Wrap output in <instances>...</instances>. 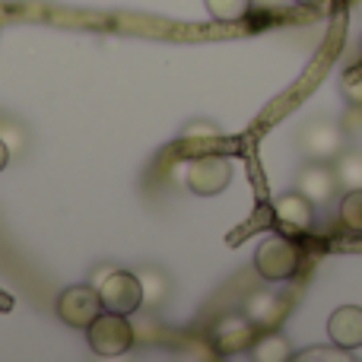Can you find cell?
Here are the masks:
<instances>
[{"label": "cell", "instance_id": "6da1fadb", "mask_svg": "<svg viewBox=\"0 0 362 362\" xmlns=\"http://www.w3.org/2000/svg\"><path fill=\"white\" fill-rule=\"evenodd\" d=\"M302 267V248L289 235H264L255 248V270L261 280H293Z\"/></svg>", "mask_w": 362, "mask_h": 362}, {"label": "cell", "instance_id": "7a4b0ae2", "mask_svg": "<svg viewBox=\"0 0 362 362\" xmlns=\"http://www.w3.org/2000/svg\"><path fill=\"white\" fill-rule=\"evenodd\" d=\"M86 340L95 356H124V353L134 350V325L127 321V315L99 312V318L86 327Z\"/></svg>", "mask_w": 362, "mask_h": 362}, {"label": "cell", "instance_id": "3957f363", "mask_svg": "<svg viewBox=\"0 0 362 362\" xmlns=\"http://www.w3.org/2000/svg\"><path fill=\"white\" fill-rule=\"evenodd\" d=\"M95 289H99V299H102V312L134 315L144 305V283L131 270H108L105 280Z\"/></svg>", "mask_w": 362, "mask_h": 362}, {"label": "cell", "instance_id": "277c9868", "mask_svg": "<svg viewBox=\"0 0 362 362\" xmlns=\"http://www.w3.org/2000/svg\"><path fill=\"white\" fill-rule=\"evenodd\" d=\"M232 181V163L226 156H216V153H206V156H197L187 163L185 172V185L191 194L197 197H213V194H223Z\"/></svg>", "mask_w": 362, "mask_h": 362}, {"label": "cell", "instance_id": "5b68a950", "mask_svg": "<svg viewBox=\"0 0 362 362\" xmlns=\"http://www.w3.org/2000/svg\"><path fill=\"white\" fill-rule=\"evenodd\" d=\"M57 318L67 327H80L86 331L102 312V299L99 289L93 283H76V286H67L61 296H57Z\"/></svg>", "mask_w": 362, "mask_h": 362}, {"label": "cell", "instance_id": "8992f818", "mask_svg": "<svg viewBox=\"0 0 362 362\" xmlns=\"http://www.w3.org/2000/svg\"><path fill=\"white\" fill-rule=\"evenodd\" d=\"M261 327L248 318V315H226L213 325L210 334V344L213 353L219 356H238V353H251V344L257 340Z\"/></svg>", "mask_w": 362, "mask_h": 362}, {"label": "cell", "instance_id": "52a82bcc", "mask_svg": "<svg viewBox=\"0 0 362 362\" xmlns=\"http://www.w3.org/2000/svg\"><path fill=\"white\" fill-rule=\"evenodd\" d=\"M299 146L315 163H331L344 150V124L334 121H308L299 134Z\"/></svg>", "mask_w": 362, "mask_h": 362}, {"label": "cell", "instance_id": "ba28073f", "mask_svg": "<svg viewBox=\"0 0 362 362\" xmlns=\"http://www.w3.org/2000/svg\"><path fill=\"white\" fill-rule=\"evenodd\" d=\"M337 185H340L337 172H334L327 163H315V159H308V165L299 172V178H296V191L305 194L315 206L327 204V200L337 194Z\"/></svg>", "mask_w": 362, "mask_h": 362}, {"label": "cell", "instance_id": "9c48e42d", "mask_svg": "<svg viewBox=\"0 0 362 362\" xmlns=\"http://www.w3.org/2000/svg\"><path fill=\"white\" fill-rule=\"evenodd\" d=\"M274 216L286 232H308L315 223V204L302 191L280 194L274 204Z\"/></svg>", "mask_w": 362, "mask_h": 362}, {"label": "cell", "instance_id": "30bf717a", "mask_svg": "<svg viewBox=\"0 0 362 362\" xmlns=\"http://www.w3.org/2000/svg\"><path fill=\"white\" fill-rule=\"evenodd\" d=\"M327 337L331 344L356 353L362 346V305H340L327 321Z\"/></svg>", "mask_w": 362, "mask_h": 362}, {"label": "cell", "instance_id": "8fae6325", "mask_svg": "<svg viewBox=\"0 0 362 362\" xmlns=\"http://www.w3.org/2000/svg\"><path fill=\"white\" fill-rule=\"evenodd\" d=\"M286 312H289V299H283L280 293H251L248 302H245V315H248L261 331L280 327Z\"/></svg>", "mask_w": 362, "mask_h": 362}, {"label": "cell", "instance_id": "7c38bea8", "mask_svg": "<svg viewBox=\"0 0 362 362\" xmlns=\"http://www.w3.org/2000/svg\"><path fill=\"white\" fill-rule=\"evenodd\" d=\"M251 359L255 362H289L293 359V346L280 331H264L257 334V340L251 344Z\"/></svg>", "mask_w": 362, "mask_h": 362}, {"label": "cell", "instance_id": "4fadbf2b", "mask_svg": "<svg viewBox=\"0 0 362 362\" xmlns=\"http://www.w3.org/2000/svg\"><path fill=\"white\" fill-rule=\"evenodd\" d=\"M206 13H210L216 23H238L251 13V4L255 0H204Z\"/></svg>", "mask_w": 362, "mask_h": 362}, {"label": "cell", "instance_id": "5bb4252c", "mask_svg": "<svg viewBox=\"0 0 362 362\" xmlns=\"http://www.w3.org/2000/svg\"><path fill=\"white\" fill-rule=\"evenodd\" d=\"M219 137H223V127L213 124L210 118H191L178 134L181 144H204V140H219Z\"/></svg>", "mask_w": 362, "mask_h": 362}, {"label": "cell", "instance_id": "9a60e30c", "mask_svg": "<svg viewBox=\"0 0 362 362\" xmlns=\"http://www.w3.org/2000/svg\"><path fill=\"white\" fill-rule=\"evenodd\" d=\"M340 223L350 232L362 235V187H350L340 200Z\"/></svg>", "mask_w": 362, "mask_h": 362}, {"label": "cell", "instance_id": "2e32d148", "mask_svg": "<svg viewBox=\"0 0 362 362\" xmlns=\"http://www.w3.org/2000/svg\"><path fill=\"white\" fill-rule=\"evenodd\" d=\"M353 350H344V346L331 344V346H305V350L293 353V362H350Z\"/></svg>", "mask_w": 362, "mask_h": 362}, {"label": "cell", "instance_id": "e0dca14e", "mask_svg": "<svg viewBox=\"0 0 362 362\" xmlns=\"http://www.w3.org/2000/svg\"><path fill=\"white\" fill-rule=\"evenodd\" d=\"M337 181L350 191V187H362V153H340L337 156Z\"/></svg>", "mask_w": 362, "mask_h": 362}, {"label": "cell", "instance_id": "ac0fdd59", "mask_svg": "<svg viewBox=\"0 0 362 362\" xmlns=\"http://www.w3.org/2000/svg\"><path fill=\"white\" fill-rule=\"evenodd\" d=\"M140 283H144V302H150V305H159L165 299V293H169V280L159 270H146L140 276Z\"/></svg>", "mask_w": 362, "mask_h": 362}, {"label": "cell", "instance_id": "d6986e66", "mask_svg": "<svg viewBox=\"0 0 362 362\" xmlns=\"http://www.w3.org/2000/svg\"><path fill=\"white\" fill-rule=\"evenodd\" d=\"M344 95L350 105H359L362 108V74H353L344 80Z\"/></svg>", "mask_w": 362, "mask_h": 362}, {"label": "cell", "instance_id": "ffe728a7", "mask_svg": "<svg viewBox=\"0 0 362 362\" xmlns=\"http://www.w3.org/2000/svg\"><path fill=\"white\" fill-rule=\"evenodd\" d=\"M6 163H10V150H6V144L0 140V172L6 169Z\"/></svg>", "mask_w": 362, "mask_h": 362}, {"label": "cell", "instance_id": "44dd1931", "mask_svg": "<svg viewBox=\"0 0 362 362\" xmlns=\"http://www.w3.org/2000/svg\"><path fill=\"white\" fill-rule=\"evenodd\" d=\"M293 4H302V6H315V4H321V0H293Z\"/></svg>", "mask_w": 362, "mask_h": 362}, {"label": "cell", "instance_id": "7402d4cb", "mask_svg": "<svg viewBox=\"0 0 362 362\" xmlns=\"http://www.w3.org/2000/svg\"><path fill=\"white\" fill-rule=\"evenodd\" d=\"M257 4H261V6H276L280 0H257Z\"/></svg>", "mask_w": 362, "mask_h": 362}]
</instances>
